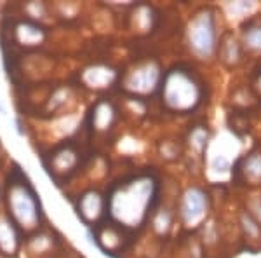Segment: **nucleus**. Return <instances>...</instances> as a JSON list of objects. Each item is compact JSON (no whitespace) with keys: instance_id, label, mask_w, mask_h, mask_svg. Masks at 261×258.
<instances>
[]
</instances>
